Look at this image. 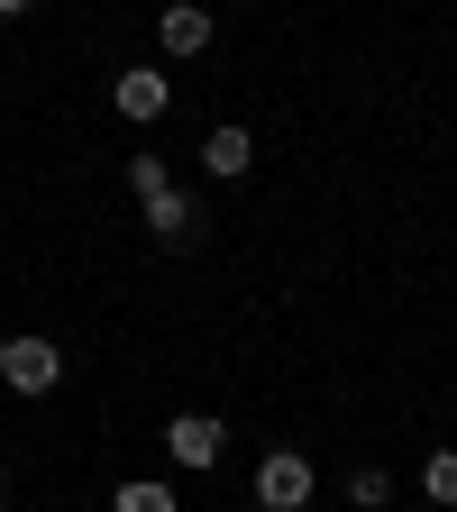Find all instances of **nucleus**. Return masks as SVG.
Masks as SVG:
<instances>
[{"instance_id": "f03ea898", "label": "nucleus", "mask_w": 457, "mask_h": 512, "mask_svg": "<svg viewBox=\"0 0 457 512\" xmlns=\"http://www.w3.org/2000/svg\"><path fill=\"white\" fill-rule=\"evenodd\" d=\"M256 503H266V512H311V458H302V448L256 458Z\"/></svg>"}, {"instance_id": "423d86ee", "label": "nucleus", "mask_w": 457, "mask_h": 512, "mask_svg": "<svg viewBox=\"0 0 457 512\" xmlns=\"http://www.w3.org/2000/svg\"><path fill=\"white\" fill-rule=\"evenodd\" d=\"M202 165H211L220 183H238V174L256 165V138H247V128H211V138H202Z\"/></svg>"}, {"instance_id": "6e6552de", "label": "nucleus", "mask_w": 457, "mask_h": 512, "mask_svg": "<svg viewBox=\"0 0 457 512\" xmlns=\"http://www.w3.org/2000/svg\"><path fill=\"white\" fill-rule=\"evenodd\" d=\"M110 512H183V503H174L156 476H138V485H119V494H110Z\"/></svg>"}, {"instance_id": "20e7f679", "label": "nucleus", "mask_w": 457, "mask_h": 512, "mask_svg": "<svg viewBox=\"0 0 457 512\" xmlns=\"http://www.w3.org/2000/svg\"><path fill=\"white\" fill-rule=\"evenodd\" d=\"M220 439H229V430H220L211 412H174V421H165V458H174V467H220Z\"/></svg>"}, {"instance_id": "1a4fd4ad", "label": "nucleus", "mask_w": 457, "mask_h": 512, "mask_svg": "<svg viewBox=\"0 0 457 512\" xmlns=\"http://www.w3.org/2000/svg\"><path fill=\"white\" fill-rule=\"evenodd\" d=\"M421 485H430V503H448V512H457V448H430Z\"/></svg>"}, {"instance_id": "7ed1b4c3", "label": "nucleus", "mask_w": 457, "mask_h": 512, "mask_svg": "<svg viewBox=\"0 0 457 512\" xmlns=\"http://www.w3.org/2000/svg\"><path fill=\"white\" fill-rule=\"evenodd\" d=\"M110 110H119V119H138V128H147V119H165V110H174V83L156 74V64H128V74L110 83Z\"/></svg>"}, {"instance_id": "ddd939ff", "label": "nucleus", "mask_w": 457, "mask_h": 512, "mask_svg": "<svg viewBox=\"0 0 457 512\" xmlns=\"http://www.w3.org/2000/svg\"><path fill=\"white\" fill-rule=\"evenodd\" d=\"M430 512H448V503H430Z\"/></svg>"}, {"instance_id": "f257e3e1", "label": "nucleus", "mask_w": 457, "mask_h": 512, "mask_svg": "<svg viewBox=\"0 0 457 512\" xmlns=\"http://www.w3.org/2000/svg\"><path fill=\"white\" fill-rule=\"evenodd\" d=\"M0 384H10V394H55L64 384L55 339H0Z\"/></svg>"}, {"instance_id": "0eeeda50", "label": "nucleus", "mask_w": 457, "mask_h": 512, "mask_svg": "<svg viewBox=\"0 0 457 512\" xmlns=\"http://www.w3.org/2000/svg\"><path fill=\"white\" fill-rule=\"evenodd\" d=\"M192 220H202V211H192L183 192H156V202H147V229H156L165 247H183V238H192Z\"/></svg>"}, {"instance_id": "9b49d317", "label": "nucleus", "mask_w": 457, "mask_h": 512, "mask_svg": "<svg viewBox=\"0 0 457 512\" xmlns=\"http://www.w3.org/2000/svg\"><path fill=\"white\" fill-rule=\"evenodd\" d=\"M128 183H138V202H156V192H174V183H165V156H147V147L128 156Z\"/></svg>"}, {"instance_id": "9d476101", "label": "nucleus", "mask_w": 457, "mask_h": 512, "mask_svg": "<svg viewBox=\"0 0 457 512\" xmlns=\"http://www.w3.org/2000/svg\"><path fill=\"white\" fill-rule=\"evenodd\" d=\"M348 503H357V512L394 503V476H384V467H357V476H348Z\"/></svg>"}, {"instance_id": "39448f33", "label": "nucleus", "mask_w": 457, "mask_h": 512, "mask_svg": "<svg viewBox=\"0 0 457 512\" xmlns=\"http://www.w3.org/2000/svg\"><path fill=\"white\" fill-rule=\"evenodd\" d=\"M156 37H165V55H202L211 46V10H202V0H165V10H156Z\"/></svg>"}, {"instance_id": "f8f14e48", "label": "nucleus", "mask_w": 457, "mask_h": 512, "mask_svg": "<svg viewBox=\"0 0 457 512\" xmlns=\"http://www.w3.org/2000/svg\"><path fill=\"white\" fill-rule=\"evenodd\" d=\"M28 10H37V0H0V19H28Z\"/></svg>"}]
</instances>
